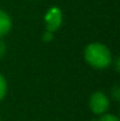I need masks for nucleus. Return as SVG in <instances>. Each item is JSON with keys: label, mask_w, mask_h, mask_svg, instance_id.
<instances>
[{"label": "nucleus", "mask_w": 120, "mask_h": 121, "mask_svg": "<svg viewBox=\"0 0 120 121\" xmlns=\"http://www.w3.org/2000/svg\"><path fill=\"white\" fill-rule=\"evenodd\" d=\"M86 61L95 68H105L112 62L111 51L100 42L89 43L85 49Z\"/></svg>", "instance_id": "obj_1"}, {"label": "nucleus", "mask_w": 120, "mask_h": 121, "mask_svg": "<svg viewBox=\"0 0 120 121\" xmlns=\"http://www.w3.org/2000/svg\"><path fill=\"white\" fill-rule=\"evenodd\" d=\"M89 107L93 113L104 114L110 107L108 98L102 92H95L94 94H92V96L89 99Z\"/></svg>", "instance_id": "obj_2"}, {"label": "nucleus", "mask_w": 120, "mask_h": 121, "mask_svg": "<svg viewBox=\"0 0 120 121\" xmlns=\"http://www.w3.org/2000/svg\"><path fill=\"white\" fill-rule=\"evenodd\" d=\"M46 30L47 32H54L59 28L60 24H61V12L59 8L57 7H52L48 13L46 14Z\"/></svg>", "instance_id": "obj_3"}, {"label": "nucleus", "mask_w": 120, "mask_h": 121, "mask_svg": "<svg viewBox=\"0 0 120 121\" xmlns=\"http://www.w3.org/2000/svg\"><path fill=\"white\" fill-rule=\"evenodd\" d=\"M12 28V20L9 15L0 9V37H4L7 34Z\"/></svg>", "instance_id": "obj_4"}, {"label": "nucleus", "mask_w": 120, "mask_h": 121, "mask_svg": "<svg viewBox=\"0 0 120 121\" xmlns=\"http://www.w3.org/2000/svg\"><path fill=\"white\" fill-rule=\"evenodd\" d=\"M6 91H7L6 80H5V78L0 74V101L4 99V96H5V94H6Z\"/></svg>", "instance_id": "obj_5"}, {"label": "nucleus", "mask_w": 120, "mask_h": 121, "mask_svg": "<svg viewBox=\"0 0 120 121\" xmlns=\"http://www.w3.org/2000/svg\"><path fill=\"white\" fill-rule=\"evenodd\" d=\"M98 121H119V119L112 114H106V115H102Z\"/></svg>", "instance_id": "obj_6"}, {"label": "nucleus", "mask_w": 120, "mask_h": 121, "mask_svg": "<svg viewBox=\"0 0 120 121\" xmlns=\"http://www.w3.org/2000/svg\"><path fill=\"white\" fill-rule=\"evenodd\" d=\"M5 52H6V45H5L4 40H1V39H0V58H2V56H4Z\"/></svg>", "instance_id": "obj_7"}, {"label": "nucleus", "mask_w": 120, "mask_h": 121, "mask_svg": "<svg viewBox=\"0 0 120 121\" xmlns=\"http://www.w3.org/2000/svg\"><path fill=\"white\" fill-rule=\"evenodd\" d=\"M113 95H114L116 100H119V98H120V88L118 87V86H116V87H114V89H113Z\"/></svg>", "instance_id": "obj_8"}]
</instances>
